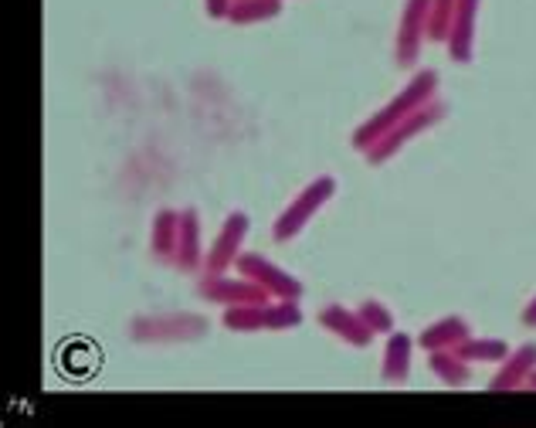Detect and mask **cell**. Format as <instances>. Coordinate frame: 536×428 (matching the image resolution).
<instances>
[{"label": "cell", "instance_id": "obj_16", "mask_svg": "<svg viewBox=\"0 0 536 428\" xmlns=\"http://www.w3.org/2000/svg\"><path fill=\"white\" fill-rule=\"evenodd\" d=\"M231 4H235V0H207V14H211V17H228Z\"/></svg>", "mask_w": 536, "mask_h": 428}, {"label": "cell", "instance_id": "obj_11", "mask_svg": "<svg viewBox=\"0 0 536 428\" xmlns=\"http://www.w3.org/2000/svg\"><path fill=\"white\" fill-rule=\"evenodd\" d=\"M319 320H323L326 330H333L336 337H343L353 347H367L370 337H374V330L363 323V316L360 313H347L343 306H330V310H323Z\"/></svg>", "mask_w": 536, "mask_h": 428}, {"label": "cell", "instance_id": "obj_10", "mask_svg": "<svg viewBox=\"0 0 536 428\" xmlns=\"http://www.w3.org/2000/svg\"><path fill=\"white\" fill-rule=\"evenodd\" d=\"M425 14H428V0H408L401 31H397V62L401 65H411L414 55H418V38H421V28H425Z\"/></svg>", "mask_w": 536, "mask_h": 428}, {"label": "cell", "instance_id": "obj_2", "mask_svg": "<svg viewBox=\"0 0 536 428\" xmlns=\"http://www.w3.org/2000/svg\"><path fill=\"white\" fill-rule=\"evenodd\" d=\"M302 313L292 299L282 303H252V306H235V310L224 313V327L228 330H289L299 327Z\"/></svg>", "mask_w": 536, "mask_h": 428}, {"label": "cell", "instance_id": "obj_12", "mask_svg": "<svg viewBox=\"0 0 536 428\" xmlns=\"http://www.w3.org/2000/svg\"><path fill=\"white\" fill-rule=\"evenodd\" d=\"M177 231H180V214L177 211H160L157 221H153V231H150L153 255L170 259V255H174V248H177Z\"/></svg>", "mask_w": 536, "mask_h": 428}, {"label": "cell", "instance_id": "obj_4", "mask_svg": "<svg viewBox=\"0 0 536 428\" xmlns=\"http://www.w3.org/2000/svg\"><path fill=\"white\" fill-rule=\"evenodd\" d=\"M207 330V323L194 313H170V316H140L133 320V340L140 344H163V340H194Z\"/></svg>", "mask_w": 536, "mask_h": 428}, {"label": "cell", "instance_id": "obj_13", "mask_svg": "<svg viewBox=\"0 0 536 428\" xmlns=\"http://www.w3.org/2000/svg\"><path fill=\"white\" fill-rule=\"evenodd\" d=\"M282 11L279 0H235L228 11L231 24H252V21H268Z\"/></svg>", "mask_w": 536, "mask_h": 428}, {"label": "cell", "instance_id": "obj_8", "mask_svg": "<svg viewBox=\"0 0 536 428\" xmlns=\"http://www.w3.org/2000/svg\"><path fill=\"white\" fill-rule=\"evenodd\" d=\"M431 119H438V106H435V109H421V113H408V116L401 119V123L391 126V130L380 136L374 147L363 150V153H367L370 164H384V160L391 157V153H394L397 147H401V143H408V136H411V133H418L421 126H428Z\"/></svg>", "mask_w": 536, "mask_h": 428}, {"label": "cell", "instance_id": "obj_3", "mask_svg": "<svg viewBox=\"0 0 536 428\" xmlns=\"http://www.w3.org/2000/svg\"><path fill=\"white\" fill-rule=\"evenodd\" d=\"M333 191H336L333 177H319V181L309 184L306 191L279 214V221H275V242H289V238H296L299 231L309 225V218L333 198Z\"/></svg>", "mask_w": 536, "mask_h": 428}, {"label": "cell", "instance_id": "obj_1", "mask_svg": "<svg viewBox=\"0 0 536 428\" xmlns=\"http://www.w3.org/2000/svg\"><path fill=\"white\" fill-rule=\"evenodd\" d=\"M431 85H435V75H431V72L418 75V79H414L408 89L401 92V99H394L391 106L384 109V113L374 116V119H367V123H363L357 133H353V147H357V150H370V147H374L380 136H384L387 130H391V126H397L404 116H408V109H414L421 99L428 96Z\"/></svg>", "mask_w": 536, "mask_h": 428}, {"label": "cell", "instance_id": "obj_14", "mask_svg": "<svg viewBox=\"0 0 536 428\" xmlns=\"http://www.w3.org/2000/svg\"><path fill=\"white\" fill-rule=\"evenodd\" d=\"M408 347H411V340L404 337V333H397L391 344H387V361H384V378L387 381L408 378Z\"/></svg>", "mask_w": 536, "mask_h": 428}, {"label": "cell", "instance_id": "obj_9", "mask_svg": "<svg viewBox=\"0 0 536 428\" xmlns=\"http://www.w3.org/2000/svg\"><path fill=\"white\" fill-rule=\"evenodd\" d=\"M170 262L184 272H194L201 265V225H197V211L180 214V231H177V248Z\"/></svg>", "mask_w": 536, "mask_h": 428}, {"label": "cell", "instance_id": "obj_7", "mask_svg": "<svg viewBox=\"0 0 536 428\" xmlns=\"http://www.w3.org/2000/svg\"><path fill=\"white\" fill-rule=\"evenodd\" d=\"M245 235H248V218L241 211L231 214L228 225H224V231L218 235V242H214V248L207 252V262H204L207 276H221L228 265H235L238 248H241V242H245Z\"/></svg>", "mask_w": 536, "mask_h": 428}, {"label": "cell", "instance_id": "obj_6", "mask_svg": "<svg viewBox=\"0 0 536 428\" xmlns=\"http://www.w3.org/2000/svg\"><path fill=\"white\" fill-rule=\"evenodd\" d=\"M238 272H241V276H248L252 282H258V286H265L272 296L299 303V296H302L299 282L292 279L289 272L275 269V265L268 262V259H262V255H241V259H238Z\"/></svg>", "mask_w": 536, "mask_h": 428}, {"label": "cell", "instance_id": "obj_15", "mask_svg": "<svg viewBox=\"0 0 536 428\" xmlns=\"http://www.w3.org/2000/svg\"><path fill=\"white\" fill-rule=\"evenodd\" d=\"M360 316H363V323H367V327L374 330V333H387V330H391V313H387L380 303H374V299L360 306Z\"/></svg>", "mask_w": 536, "mask_h": 428}, {"label": "cell", "instance_id": "obj_5", "mask_svg": "<svg viewBox=\"0 0 536 428\" xmlns=\"http://www.w3.org/2000/svg\"><path fill=\"white\" fill-rule=\"evenodd\" d=\"M197 293L207 296L211 303H224V306H252V303H268L272 293H268L265 286H258L248 276H207L201 286H197Z\"/></svg>", "mask_w": 536, "mask_h": 428}]
</instances>
